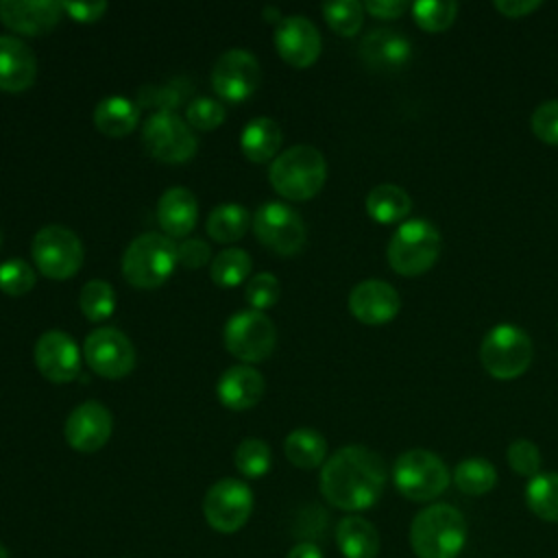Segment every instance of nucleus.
Instances as JSON below:
<instances>
[{
  "label": "nucleus",
  "instance_id": "nucleus-1",
  "mask_svg": "<svg viewBox=\"0 0 558 558\" xmlns=\"http://www.w3.org/2000/svg\"><path fill=\"white\" fill-rule=\"evenodd\" d=\"M318 486L331 506L360 512L379 501L386 486V464L377 451L347 445L325 460Z\"/></svg>",
  "mask_w": 558,
  "mask_h": 558
},
{
  "label": "nucleus",
  "instance_id": "nucleus-2",
  "mask_svg": "<svg viewBox=\"0 0 558 558\" xmlns=\"http://www.w3.org/2000/svg\"><path fill=\"white\" fill-rule=\"evenodd\" d=\"M466 532V519L456 506L432 504L412 519L410 545L416 558H458Z\"/></svg>",
  "mask_w": 558,
  "mask_h": 558
},
{
  "label": "nucleus",
  "instance_id": "nucleus-3",
  "mask_svg": "<svg viewBox=\"0 0 558 558\" xmlns=\"http://www.w3.org/2000/svg\"><path fill=\"white\" fill-rule=\"evenodd\" d=\"M270 185L288 201H307L316 196L327 179L323 153L307 144H296L277 155L268 170Z\"/></svg>",
  "mask_w": 558,
  "mask_h": 558
},
{
  "label": "nucleus",
  "instance_id": "nucleus-4",
  "mask_svg": "<svg viewBox=\"0 0 558 558\" xmlns=\"http://www.w3.org/2000/svg\"><path fill=\"white\" fill-rule=\"evenodd\" d=\"M440 253V231L425 218L405 220L388 242V264L403 277H416L434 266Z\"/></svg>",
  "mask_w": 558,
  "mask_h": 558
},
{
  "label": "nucleus",
  "instance_id": "nucleus-5",
  "mask_svg": "<svg viewBox=\"0 0 558 558\" xmlns=\"http://www.w3.org/2000/svg\"><path fill=\"white\" fill-rule=\"evenodd\" d=\"M177 262V244L168 235L142 233L122 255V275L135 288H157L172 275Z\"/></svg>",
  "mask_w": 558,
  "mask_h": 558
},
{
  "label": "nucleus",
  "instance_id": "nucleus-6",
  "mask_svg": "<svg viewBox=\"0 0 558 558\" xmlns=\"http://www.w3.org/2000/svg\"><path fill=\"white\" fill-rule=\"evenodd\" d=\"M392 480L397 490L410 501H432L440 497L451 473L440 456L429 449H408L401 453L392 469Z\"/></svg>",
  "mask_w": 558,
  "mask_h": 558
},
{
  "label": "nucleus",
  "instance_id": "nucleus-7",
  "mask_svg": "<svg viewBox=\"0 0 558 558\" xmlns=\"http://www.w3.org/2000/svg\"><path fill=\"white\" fill-rule=\"evenodd\" d=\"M532 353L530 336L510 323L488 329L480 347L482 366L497 379H514L523 375L532 362Z\"/></svg>",
  "mask_w": 558,
  "mask_h": 558
},
{
  "label": "nucleus",
  "instance_id": "nucleus-8",
  "mask_svg": "<svg viewBox=\"0 0 558 558\" xmlns=\"http://www.w3.org/2000/svg\"><path fill=\"white\" fill-rule=\"evenodd\" d=\"M31 255L44 277L63 281L81 270L85 253L81 238L72 229L63 225H46L35 233Z\"/></svg>",
  "mask_w": 558,
  "mask_h": 558
},
{
  "label": "nucleus",
  "instance_id": "nucleus-9",
  "mask_svg": "<svg viewBox=\"0 0 558 558\" xmlns=\"http://www.w3.org/2000/svg\"><path fill=\"white\" fill-rule=\"evenodd\" d=\"M222 338L231 355L246 364H255L270 357L275 351L277 327L264 312L242 310L227 320Z\"/></svg>",
  "mask_w": 558,
  "mask_h": 558
},
{
  "label": "nucleus",
  "instance_id": "nucleus-10",
  "mask_svg": "<svg viewBox=\"0 0 558 558\" xmlns=\"http://www.w3.org/2000/svg\"><path fill=\"white\" fill-rule=\"evenodd\" d=\"M253 512V490L246 482L222 477L211 484L203 499V514L211 530L233 534L248 521Z\"/></svg>",
  "mask_w": 558,
  "mask_h": 558
},
{
  "label": "nucleus",
  "instance_id": "nucleus-11",
  "mask_svg": "<svg viewBox=\"0 0 558 558\" xmlns=\"http://www.w3.org/2000/svg\"><path fill=\"white\" fill-rule=\"evenodd\" d=\"M253 231L264 246L279 255L299 253L307 240L301 214L279 201H268L255 209Z\"/></svg>",
  "mask_w": 558,
  "mask_h": 558
},
{
  "label": "nucleus",
  "instance_id": "nucleus-12",
  "mask_svg": "<svg viewBox=\"0 0 558 558\" xmlns=\"http://www.w3.org/2000/svg\"><path fill=\"white\" fill-rule=\"evenodd\" d=\"M142 140L148 153L166 163H185L196 155L198 148L190 124L172 111L153 113L144 122Z\"/></svg>",
  "mask_w": 558,
  "mask_h": 558
},
{
  "label": "nucleus",
  "instance_id": "nucleus-13",
  "mask_svg": "<svg viewBox=\"0 0 558 558\" xmlns=\"http://www.w3.org/2000/svg\"><path fill=\"white\" fill-rule=\"evenodd\" d=\"M83 355L87 366L107 379H120L135 366L133 342L116 327L92 331L83 342Z\"/></svg>",
  "mask_w": 558,
  "mask_h": 558
},
{
  "label": "nucleus",
  "instance_id": "nucleus-14",
  "mask_svg": "<svg viewBox=\"0 0 558 558\" xmlns=\"http://www.w3.org/2000/svg\"><path fill=\"white\" fill-rule=\"evenodd\" d=\"M262 81L259 61L244 48H231L218 57L211 70L214 92L229 102L246 100Z\"/></svg>",
  "mask_w": 558,
  "mask_h": 558
},
{
  "label": "nucleus",
  "instance_id": "nucleus-15",
  "mask_svg": "<svg viewBox=\"0 0 558 558\" xmlns=\"http://www.w3.org/2000/svg\"><path fill=\"white\" fill-rule=\"evenodd\" d=\"M113 432V416L100 401H85L76 405L63 425L65 442L81 453L102 449Z\"/></svg>",
  "mask_w": 558,
  "mask_h": 558
},
{
  "label": "nucleus",
  "instance_id": "nucleus-16",
  "mask_svg": "<svg viewBox=\"0 0 558 558\" xmlns=\"http://www.w3.org/2000/svg\"><path fill=\"white\" fill-rule=\"evenodd\" d=\"M37 371L52 384H68L81 373V351L61 329L44 331L35 342Z\"/></svg>",
  "mask_w": 558,
  "mask_h": 558
},
{
  "label": "nucleus",
  "instance_id": "nucleus-17",
  "mask_svg": "<svg viewBox=\"0 0 558 558\" xmlns=\"http://www.w3.org/2000/svg\"><path fill=\"white\" fill-rule=\"evenodd\" d=\"M275 48L292 68L312 65L323 48L320 33L305 15H288L275 28Z\"/></svg>",
  "mask_w": 558,
  "mask_h": 558
},
{
  "label": "nucleus",
  "instance_id": "nucleus-18",
  "mask_svg": "<svg viewBox=\"0 0 558 558\" xmlns=\"http://www.w3.org/2000/svg\"><path fill=\"white\" fill-rule=\"evenodd\" d=\"M399 292L381 279H364L349 292L351 314L366 325H384L399 314Z\"/></svg>",
  "mask_w": 558,
  "mask_h": 558
},
{
  "label": "nucleus",
  "instance_id": "nucleus-19",
  "mask_svg": "<svg viewBox=\"0 0 558 558\" xmlns=\"http://www.w3.org/2000/svg\"><path fill=\"white\" fill-rule=\"evenodd\" d=\"M61 2L54 0H2L0 20L20 35L39 37L50 33L61 20Z\"/></svg>",
  "mask_w": 558,
  "mask_h": 558
},
{
  "label": "nucleus",
  "instance_id": "nucleus-20",
  "mask_svg": "<svg viewBox=\"0 0 558 558\" xmlns=\"http://www.w3.org/2000/svg\"><path fill=\"white\" fill-rule=\"evenodd\" d=\"M362 61L377 72L401 70L412 57L410 39L395 28H373L360 41Z\"/></svg>",
  "mask_w": 558,
  "mask_h": 558
},
{
  "label": "nucleus",
  "instance_id": "nucleus-21",
  "mask_svg": "<svg viewBox=\"0 0 558 558\" xmlns=\"http://www.w3.org/2000/svg\"><path fill=\"white\" fill-rule=\"evenodd\" d=\"M264 377L257 368L248 364H238L227 368L218 384H216V395L218 401L229 408V410H248L259 403L264 397Z\"/></svg>",
  "mask_w": 558,
  "mask_h": 558
},
{
  "label": "nucleus",
  "instance_id": "nucleus-22",
  "mask_svg": "<svg viewBox=\"0 0 558 558\" xmlns=\"http://www.w3.org/2000/svg\"><path fill=\"white\" fill-rule=\"evenodd\" d=\"M37 59L26 41L0 35V89L24 92L35 83Z\"/></svg>",
  "mask_w": 558,
  "mask_h": 558
},
{
  "label": "nucleus",
  "instance_id": "nucleus-23",
  "mask_svg": "<svg viewBox=\"0 0 558 558\" xmlns=\"http://www.w3.org/2000/svg\"><path fill=\"white\" fill-rule=\"evenodd\" d=\"M198 218V203L194 194L183 187H170L159 196L157 203V220L168 238H185Z\"/></svg>",
  "mask_w": 558,
  "mask_h": 558
},
{
  "label": "nucleus",
  "instance_id": "nucleus-24",
  "mask_svg": "<svg viewBox=\"0 0 558 558\" xmlns=\"http://www.w3.org/2000/svg\"><path fill=\"white\" fill-rule=\"evenodd\" d=\"M336 545L344 558H377L379 532L368 519L347 514L336 525Z\"/></svg>",
  "mask_w": 558,
  "mask_h": 558
},
{
  "label": "nucleus",
  "instance_id": "nucleus-25",
  "mask_svg": "<svg viewBox=\"0 0 558 558\" xmlns=\"http://www.w3.org/2000/svg\"><path fill=\"white\" fill-rule=\"evenodd\" d=\"M94 126L107 137H124L140 122V105L124 96H107L94 109Z\"/></svg>",
  "mask_w": 558,
  "mask_h": 558
},
{
  "label": "nucleus",
  "instance_id": "nucleus-26",
  "mask_svg": "<svg viewBox=\"0 0 558 558\" xmlns=\"http://www.w3.org/2000/svg\"><path fill=\"white\" fill-rule=\"evenodd\" d=\"M281 146V129L272 118L259 116L248 120L240 135V148L246 159L255 163H266L275 159Z\"/></svg>",
  "mask_w": 558,
  "mask_h": 558
},
{
  "label": "nucleus",
  "instance_id": "nucleus-27",
  "mask_svg": "<svg viewBox=\"0 0 558 558\" xmlns=\"http://www.w3.org/2000/svg\"><path fill=\"white\" fill-rule=\"evenodd\" d=\"M412 209V198L408 192L395 183H379L366 196V214L381 222L392 225L403 220Z\"/></svg>",
  "mask_w": 558,
  "mask_h": 558
},
{
  "label": "nucleus",
  "instance_id": "nucleus-28",
  "mask_svg": "<svg viewBox=\"0 0 558 558\" xmlns=\"http://www.w3.org/2000/svg\"><path fill=\"white\" fill-rule=\"evenodd\" d=\"M283 453L299 469H316L327 460V440L312 427H299L286 436Z\"/></svg>",
  "mask_w": 558,
  "mask_h": 558
},
{
  "label": "nucleus",
  "instance_id": "nucleus-29",
  "mask_svg": "<svg viewBox=\"0 0 558 558\" xmlns=\"http://www.w3.org/2000/svg\"><path fill=\"white\" fill-rule=\"evenodd\" d=\"M248 227H251V211L240 203H222L214 207L205 222L207 233L222 244H231L240 240L248 231Z\"/></svg>",
  "mask_w": 558,
  "mask_h": 558
},
{
  "label": "nucleus",
  "instance_id": "nucleus-30",
  "mask_svg": "<svg viewBox=\"0 0 558 558\" xmlns=\"http://www.w3.org/2000/svg\"><path fill=\"white\" fill-rule=\"evenodd\" d=\"M453 484L471 497L486 495L497 484V469L484 458L460 460L453 469Z\"/></svg>",
  "mask_w": 558,
  "mask_h": 558
},
{
  "label": "nucleus",
  "instance_id": "nucleus-31",
  "mask_svg": "<svg viewBox=\"0 0 558 558\" xmlns=\"http://www.w3.org/2000/svg\"><path fill=\"white\" fill-rule=\"evenodd\" d=\"M527 508L543 521L558 523V473H538L525 486Z\"/></svg>",
  "mask_w": 558,
  "mask_h": 558
},
{
  "label": "nucleus",
  "instance_id": "nucleus-32",
  "mask_svg": "<svg viewBox=\"0 0 558 558\" xmlns=\"http://www.w3.org/2000/svg\"><path fill=\"white\" fill-rule=\"evenodd\" d=\"M251 272V255L244 248L229 246L220 251L211 262V279L216 286L233 288L242 283Z\"/></svg>",
  "mask_w": 558,
  "mask_h": 558
},
{
  "label": "nucleus",
  "instance_id": "nucleus-33",
  "mask_svg": "<svg viewBox=\"0 0 558 558\" xmlns=\"http://www.w3.org/2000/svg\"><path fill=\"white\" fill-rule=\"evenodd\" d=\"M78 307L87 320L98 323L113 314L116 310V290L102 279H92L81 288Z\"/></svg>",
  "mask_w": 558,
  "mask_h": 558
},
{
  "label": "nucleus",
  "instance_id": "nucleus-34",
  "mask_svg": "<svg viewBox=\"0 0 558 558\" xmlns=\"http://www.w3.org/2000/svg\"><path fill=\"white\" fill-rule=\"evenodd\" d=\"M233 462L244 477L255 480L270 471L272 451L262 438H244L233 453Z\"/></svg>",
  "mask_w": 558,
  "mask_h": 558
},
{
  "label": "nucleus",
  "instance_id": "nucleus-35",
  "mask_svg": "<svg viewBox=\"0 0 558 558\" xmlns=\"http://www.w3.org/2000/svg\"><path fill=\"white\" fill-rule=\"evenodd\" d=\"M190 89L192 87L185 78H174V81H168L166 85H144L137 94V105L174 113L181 100L187 98Z\"/></svg>",
  "mask_w": 558,
  "mask_h": 558
},
{
  "label": "nucleus",
  "instance_id": "nucleus-36",
  "mask_svg": "<svg viewBox=\"0 0 558 558\" xmlns=\"http://www.w3.org/2000/svg\"><path fill=\"white\" fill-rule=\"evenodd\" d=\"M323 15L338 35L351 37L362 28L364 4L357 0H331L323 4Z\"/></svg>",
  "mask_w": 558,
  "mask_h": 558
},
{
  "label": "nucleus",
  "instance_id": "nucleus-37",
  "mask_svg": "<svg viewBox=\"0 0 558 558\" xmlns=\"http://www.w3.org/2000/svg\"><path fill=\"white\" fill-rule=\"evenodd\" d=\"M414 20L421 28L438 33L453 24L458 15V2L453 0H416L412 4Z\"/></svg>",
  "mask_w": 558,
  "mask_h": 558
},
{
  "label": "nucleus",
  "instance_id": "nucleus-38",
  "mask_svg": "<svg viewBox=\"0 0 558 558\" xmlns=\"http://www.w3.org/2000/svg\"><path fill=\"white\" fill-rule=\"evenodd\" d=\"M37 277L31 264L20 257H11L0 264V290L9 296H22L33 290Z\"/></svg>",
  "mask_w": 558,
  "mask_h": 558
},
{
  "label": "nucleus",
  "instance_id": "nucleus-39",
  "mask_svg": "<svg viewBox=\"0 0 558 558\" xmlns=\"http://www.w3.org/2000/svg\"><path fill=\"white\" fill-rule=\"evenodd\" d=\"M506 460L510 464V469L517 473V475H523V477H534L541 473V451L538 447L527 440V438H517L508 445L506 449Z\"/></svg>",
  "mask_w": 558,
  "mask_h": 558
},
{
  "label": "nucleus",
  "instance_id": "nucleus-40",
  "mask_svg": "<svg viewBox=\"0 0 558 558\" xmlns=\"http://www.w3.org/2000/svg\"><path fill=\"white\" fill-rule=\"evenodd\" d=\"M225 116H227L225 107L216 98H209V96L194 98L185 109L187 122L201 131H211V129L220 126L225 122Z\"/></svg>",
  "mask_w": 558,
  "mask_h": 558
},
{
  "label": "nucleus",
  "instance_id": "nucleus-41",
  "mask_svg": "<svg viewBox=\"0 0 558 558\" xmlns=\"http://www.w3.org/2000/svg\"><path fill=\"white\" fill-rule=\"evenodd\" d=\"M281 286L272 272H257L246 283V301L251 310H266L279 301Z\"/></svg>",
  "mask_w": 558,
  "mask_h": 558
},
{
  "label": "nucleus",
  "instance_id": "nucleus-42",
  "mask_svg": "<svg viewBox=\"0 0 558 558\" xmlns=\"http://www.w3.org/2000/svg\"><path fill=\"white\" fill-rule=\"evenodd\" d=\"M532 131L538 140L558 144V100H545L534 109Z\"/></svg>",
  "mask_w": 558,
  "mask_h": 558
},
{
  "label": "nucleus",
  "instance_id": "nucleus-43",
  "mask_svg": "<svg viewBox=\"0 0 558 558\" xmlns=\"http://www.w3.org/2000/svg\"><path fill=\"white\" fill-rule=\"evenodd\" d=\"M209 257H211V248L201 238H190V240H183L181 244H177V259L185 268H201L203 264L209 262Z\"/></svg>",
  "mask_w": 558,
  "mask_h": 558
},
{
  "label": "nucleus",
  "instance_id": "nucleus-44",
  "mask_svg": "<svg viewBox=\"0 0 558 558\" xmlns=\"http://www.w3.org/2000/svg\"><path fill=\"white\" fill-rule=\"evenodd\" d=\"M61 9L72 20L89 24V22H96V20H100L105 15L107 2H102V0H96V2H61Z\"/></svg>",
  "mask_w": 558,
  "mask_h": 558
},
{
  "label": "nucleus",
  "instance_id": "nucleus-45",
  "mask_svg": "<svg viewBox=\"0 0 558 558\" xmlns=\"http://www.w3.org/2000/svg\"><path fill=\"white\" fill-rule=\"evenodd\" d=\"M543 2L541 0H497L495 9L504 13L506 17H525L534 9H538Z\"/></svg>",
  "mask_w": 558,
  "mask_h": 558
},
{
  "label": "nucleus",
  "instance_id": "nucleus-46",
  "mask_svg": "<svg viewBox=\"0 0 558 558\" xmlns=\"http://www.w3.org/2000/svg\"><path fill=\"white\" fill-rule=\"evenodd\" d=\"M364 9L375 17L392 20L405 11V2H401V0H366Z\"/></svg>",
  "mask_w": 558,
  "mask_h": 558
},
{
  "label": "nucleus",
  "instance_id": "nucleus-47",
  "mask_svg": "<svg viewBox=\"0 0 558 558\" xmlns=\"http://www.w3.org/2000/svg\"><path fill=\"white\" fill-rule=\"evenodd\" d=\"M286 558H325L320 547L316 543H310V541H301L296 543L288 554Z\"/></svg>",
  "mask_w": 558,
  "mask_h": 558
},
{
  "label": "nucleus",
  "instance_id": "nucleus-48",
  "mask_svg": "<svg viewBox=\"0 0 558 558\" xmlns=\"http://www.w3.org/2000/svg\"><path fill=\"white\" fill-rule=\"evenodd\" d=\"M262 13H264V20H266V22H281V20H283L277 7H264Z\"/></svg>",
  "mask_w": 558,
  "mask_h": 558
},
{
  "label": "nucleus",
  "instance_id": "nucleus-49",
  "mask_svg": "<svg viewBox=\"0 0 558 558\" xmlns=\"http://www.w3.org/2000/svg\"><path fill=\"white\" fill-rule=\"evenodd\" d=\"M0 558H9V549L0 543Z\"/></svg>",
  "mask_w": 558,
  "mask_h": 558
},
{
  "label": "nucleus",
  "instance_id": "nucleus-50",
  "mask_svg": "<svg viewBox=\"0 0 558 558\" xmlns=\"http://www.w3.org/2000/svg\"><path fill=\"white\" fill-rule=\"evenodd\" d=\"M0 244H2V233H0Z\"/></svg>",
  "mask_w": 558,
  "mask_h": 558
}]
</instances>
